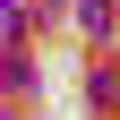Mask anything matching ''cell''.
I'll use <instances>...</instances> for the list:
<instances>
[{
  "label": "cell",
  "instance_id": "cell-1",
  "mask_svg": "<svg viewBox=\"0 0 120 120\" xmlns=\"http://www.w3.org/2000/svg\"><path fill=\"white\" fill-rule=\"evenodd\" d=\"M77 26L86 34H112V0H77Z\"/></svg>",
  "mask_w": 120,
  "mask_h": 120
}]
</instances>
